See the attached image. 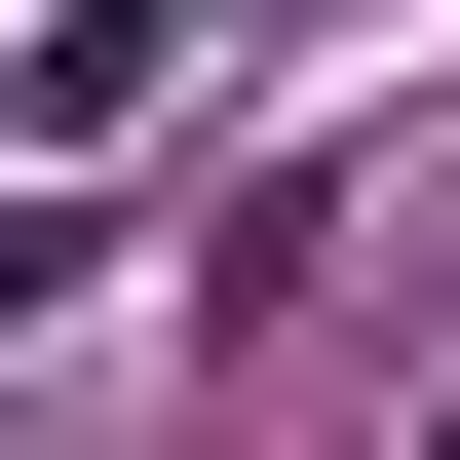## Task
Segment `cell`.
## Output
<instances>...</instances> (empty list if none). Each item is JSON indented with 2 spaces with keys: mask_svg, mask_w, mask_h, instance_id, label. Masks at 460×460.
I'll use <instances>...</instances> for the list:
<instances>
[{
  "mask_svg": "<svg viewBox=\"0 0 460 460\" xmlns=\"http://www.w3.org/2000/svg\"><path fill=\"white\" fill-rule=\"evenodd\" d=\"M0 307H39V192H0Z\"/></svg>",
  "mask_w": 460,
  "mask_h": 460,
  "instance_id": "6da1fadb",
  "label": "cell"
}]
</instances>
